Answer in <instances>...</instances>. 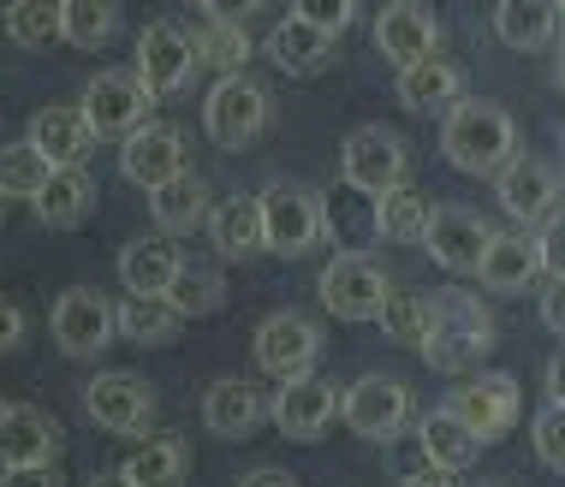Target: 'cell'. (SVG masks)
<instances>
[{"label":"cell","mask_w":565,"mask_h":487,"mask_svg":"<svg viewBox=\"0 0 565 487\" xmlns=\"http://www.w3.org/2000/svg\"><path fill=\"white\" fill-rule=\"evenodd\" d=\"M119 36V0H60V42L72 48H108Z\"/></svg>","instance_id":"836d02e7"},{"label":"cell","mask_w":565,"mask_h":487,"mask_svg":"<svg viewBox=\"0 0 565 487\" xmlns=\"http://www.w3.org/2000/svg\"><path fill=\"white\" fill-rule=\"evenodd\" d=\"M84 410H89V422H96V429L126 434V440H143V434H149V422H156V387H149L143 375L108 369V375L89 380Z\"/></svg>","instance_id":"9c48e42d"},{"label":"cell","mask_w":565,"mask_h":487,"mask_svg":"<svg viewBox=\"0 0 565 487\" xmlns=\"http://www.w3.org/2000/svg\"><path fill=\"white\" fill-rule=\"evenodd\" d=\"M0 487H66L60 464H19V469H0Z\"/></svg>","instance_id":"ee69618b"},{"label":"cell","mask_w":565,"mask_h":487,"mask_svg":"<svg viewBox=\"0 0 565 487\" xmlns=\"http://www.w3.org/2000/svg\"><path fill=\"white\" fill-rule=\"evenodd\" d=\"M440 155H447L458 173H500L507 161H518V126L500 101L465 96L452 101L447 119H440Z\"/></svg>","instance_id":"6da1fadb"},{"label":"cell","mask_w":565,"mask_h":487,"mask_svg":"<svg viewBox=\"0 0 565 487\" xmlns=\"http://www.w3.org/2000/svg\"><path fill=\"white\" fill-rule=\"evenodd\" d=\"M536 256H542V273H547V280H565V215H554V220L542 226Z\"/></svg>","instance_id":"b9f144b4"},{"label":"cell","mask_w":565,"mask_h":487,"mask_svg":"<svg viewBox=\"0 0 565 487\" xmlns=\"http://www.w3.org/2000/svg\"><path fill=\"white\" fill-rule=\"evenodd\" d=\"M179 268H185V256H179L173 238H131L126 250H119V285H126L131 297H167L179 280Z\"/></svg>","instance_id":"7402d4cb"},{"label":"cell","mask_w":565,"mask_h":487,"mask_svg":"<svg viewBox=\"0 0 565 487\" xmlns=\"http://www.w3.org/2000/svg\"><path fill=\"white\" fill-rule=\"evenodd\" d=\"M435 327H440L435 292L429 297H423V292H393L387 310H381V333H387L393 345H411V351H423V345L435 339Z\"/></svg>","instance_id":"d6a6232c"},{"label":"cell","mask_w":565,"mask_h":487,"mask_svg":"<svg viewBox=\"0 0 565 487\" xmlns=\"http://www.w3.org/2000/svg\"><path fill=\"white\" fill-rule=\"evenodd\" d=\"M167 297H173V310L185 315V322H196V315H215L221 303H226V273L209 268V262H185Z\"/></svg>","instance_id":"d590c367"},{"label":"cell","mask_w":565,"mask_h":487,"mask_svg":"<svg viewBox=\"0 0 565 487\" xmlns=\"http://www.w3.org/2000/svg\"><path fill=\"white\" fill-rule=\"evenodd\" d=\"M340 399L345 392L333 387L328 375H292L280 380V392H274V429L286 440H322L333 422H340Z\"/></svg>","instance_id":"8fae6325"},{"label":"cell","mask_w":565,"mask_h":487,"mask_svg":"<svg viewBox=\"0 0 565 487\" xmlns=\"http://www.w3.org/2000/svg\"><path fill=\"white\" fill-rule=\"evenodd\" d=\"M399 101L411 113H435V108H452V101H465V72L452 66V59H417V66L399 72Z\"/></svg>","instance_id":"f1b7e54d"},{"label":"cell","mask_w":565,"mask_h":487,"mask_svg":"<svg viewBox=\"0 0 565 487\" xmlns=\"http://www.w3.org/2000/svg\"><path fill=\"white\" fill-rule=\"evenodd\" d=\"M447 410H458V416H465V429L488 446V440H500V434L518 429L524 392H518L512 375H470L465 387H458L452 399H447Z\"/></svg>","instance_id":"9a60e30c"},{"label":"cell","mask_w":565,"mask_h":487,"mask_svg":"<svg viewBox=\"0 0 565 487\" xmlns=\"http://www.w3.org/2000/svg\"><path fill=\"white\" fill-rule=\"evenodd\" d=\"M209 208H215V196H209V185L191 173H179V178H167V185L149 191V215H156V226L167 238H185L196 226H209Z\"/></svg>","instance_id":"4316f807"},{"label":"cell","mask_w":565,"mask_h":487,"mask_svg":"<svg viewBox=\"0 0 565 487\" xmlns=\"http://www.w3.org/2000/svg\"><path fill=\"white\" fill-rule=\"evenodd\" d=\"M24 333H30V315H24V303L0 292V357H7V351H19V345H24Z\"/></svg>","instance_id":"7bdbcfd3"},{"label":"cell","mask_w":565,"mask_h":487,"mask_svg":"<svg viewBox=\"0 0 565 487\" xmlns=\"http://www.w3.org/2000/svg\"><path fill=\"white\" fill-rule=\"evenodd\" d=\"M84 119L96 137H119L126 143L131 131L149 126V113H156V89H149L137 72H102V78H89L84 89Z\"/></svg>","instance_id":"8992f818"},{"label":"cell","mask_w":565,"mask_h":487,"mask_svg":"<svg viewBox=\"0 0 565 487\" xmlns=\"http://www.w3.org/2000/svg\"><path fill=\"white\" fill-rule=\"evenodd\" d=\"M30 143H36L54 166H84V155L102 143V137L89 131L84 108H36L30 113Z\"/></svg>","instance_id":"cb8c5ba5"},{"label":"cell","mask_w":565,"mask_h":487,"mask_svg":"<svg viewBox=\"0 0 565 487\" xmlns=\"http://www.w3.org/2000/svg\"><path fill=\"white\" fill-rule=\"evenodd\" d=\"M0 215H7V196H0Z\"/></svg>","instance_id":"db71d44e"},{"label":"cell","mask_w":565,"mask_h":487,"mask_svg":"<svg viewBox=\"0 0 565 487\" xmlns=\"http://www.w3.org/2000/svg\"><path fill=\"white\" fill-rule=\"evenodd\" d=\"M488 244H494V226H488L477 208L440 203L435 220H429V238H423V250H429L435 268H447V273H477L482 256H488Z\"/></svg>","instance_id":"5bb4252c"},{"label":"cell","mask_w":565,"mask_h":487,"mask_svg":"<svg viewBox=\"0 0 565 487\" xmlns=\"http://www.w3.org/2000/svg\"><path fill=\"white\" fill-rule=\"evenodd\" d=\"M417 440H423V458H429L435 469H470L477 464V452H482V440L465 429V416H458V410H429V416H423V429H417Z\"/></svg>","instance_id":"f546056e"},{"label":"cell","mask_w":565,"mask_h":487,"mask_svg":"<svg viewBox=\"0 0 565 487\" xmlns=\"http://www.w3.org/2000/svg\"><path fill=\"white\" fill-rule=\"evenodd\" d=\"M375 48L393 59V66H417V59H435L440 48V19L423 0H393L387 12L375 19Z\"/></svg>","instance_id":"e0dca14e"},{"label":"cell","mask_w":565,"mask_h":487,"mask_svg":"<svg viewBox=\"0 0 565 487\" xmlns=\"http://www.w3.org/2000/svg\"><path fill=\"white\" fill-rule=\"evenodd\" d=\"M298 19H310L316 30H328V36H340L351 24V12H358V0H292Z\"/></svg>","instance_id":"60d3db41"},{"label":"cell","mask_w":565,"mask_h":487,"mask_svg":"<svg viewBox=\"0 0 565 487\" xmlns=\"http://www.w3.org/2000/svg\"><path fill=\"white\" fill-rule=\"evenodd\" d=\"M263 126H268V89L263 84H250L244 72H233V78H221L209 89L203 131L215 137L221 149H250L256 137H263Z\"/></svg>","instance_id":"ba28073f"},{"label":"cell","mask_w":565,"mask_h":487,"mask_svg":"<svg viewBox=\"0 0 565 487\" xmlns=\"http://www.w3.org/2000/svg\"><path fill=\"white\" fill-rule=\"evenodd\" d=\"M263 226H268L274 256H303V250L322 244L328 208H322V196L303 191V185H268L263 191Z\"/></svg>","instance_id":"30bf717a"},{"label":"cell","mask_w":565,"mask_h":487,"mask_svg":"<svg viewBox=\"0 0 565 487\" xmlns=\"http://www.w3.org/2000/svg\"><path fill=\"white\" fill-rule=\"evenodd\" d=\"M196 7H203V0H196Z\"/></svg>","instance_id":"680465c9"},{"label":"cell","mask_w":565,"mask_h":487,"mask_svg":"<svg viewBox=\"0 0 565 487\" xmlns=\"http://www.w3.org/2000/svg\"><path fill=\"white\" fill-rule=\"evenodd\" d=\"M559 19H565V0H559Z\"/></svg>","instance_id":"9f6ffc18"},{"label":"cell","mask_w":565,"mask_h":487,"mask_svg":"<svg viewBox=\"0 0 565 487\" xmlns=\"http://www.w3.org/2000/svg\"><path fill=\"white\" fill-rule=\"evenodd\" d=\"M536 273H542L536 238L494 232V244H488V256H482V268H477V280L488 285V292H500V297H518V292H530V285H536Z\"/></svg>","instance_id":"603a6c76"},{"label":"cell","mask_w":565,"mask_h":487,"mask_svg":"<svg viewBox=\"0 0 565 487\" xmlns=\"http://www.w3.org/2000/svg\"><path fill=\"white\" fill-rule=\"evenodd\" d=\"M0 416H7V399H0Z\"/></svg>","instance_id":"11a10c76"},{"label":"cell","mask_w":565,"mask_h":487,"mask_svg":"<svg viewBox=\"0 0 565 487\" xmlns=\"http://www.w3.org/2000/svg\"><path fill=\"white\" fill-rule=\"evenodd\" d=\"M49 327H54V345H60V351L89 362V357H102V351L119 339V303H108L96 285H66V292L54 297Z\"/></svg>","instance_id":"3957f363"},{"label":"cell","mask_w":565,"mask_h":487,"mask_svg":"<svg viewBox=\"0 0 565 487\" xmlns=\"http://www.w3.org/2000/svg\"><path fill=\"white\" fill-rule=\"evenodd\" d=\"M7 36L19 48H49V42H60V0H12Z\"/></svg>","instance_id":"f35d334b"},{"label":"cell","mask_w":565,"mask_h":487,"mask_svg":"<svg viewBox=\"0 0 565 487\" xmlns=\"http://www.w3.org/2000/svg\"><path fill=\"white\" fill-rule=\"evenodd\" d=\"M250 351H256V369H268L274 380L310 375L316 357H322V327H316L310 315H298V310H280V315H268V322L256 327Z\"/></svg>","instance_id":"7c38bea8"},{"label":"cell","mask_w":565,"mask_h":487,"mask_svg":"<svg viewBox=\"0 0 565 487\" xmlns=\"http://www.w3.org/2000/svg\"><path fill=\"white\" fill-rule=\"evenodd\" d=\"M196 54H203V66H215L221 78H233V72L250 66V36H244V24L209 19L203 30H196Z\"/></svg>","instance_id":"74e56055"},{"label":"cell","mask_w":565,"mask_h":487,"mask_svg":"<svg viewBox=\"0 0 565 487\" xmlns=\"http://www.w3.org/2000/svg\"><path fill=\"white\" fill-rule=\"evenodd\" d=\"M340 422L358 440H399L411 429V387L393 375H363L345 387L340 399Z\"/></svg>","instance_id":"52a82bcc"},{"label":"cell","mask_w":565,"mask_h":487,"mask_svg":"<svg viewBox=\"0 0 565 487\" xmlns=\"http://www.w3.org/2000/svg\"><path fill=\"white\" fill-rule=\"evenodd\" d=\"M542 327L565 339V280H547L542 285Z\"/></svg>","instance_id":"f6af8a7d"},{"label":"cell","mask_w":565,"mask_h":487,"mask_svg":"<svg viewBox=\"0 0 565 487\" xmlns=\"http://www.w3.org/2000/svg\"><path fill=\"white\" fill-rule=\"evenodd\" d=\"M470 487H512V481H470Z\"/></svg>","instance_id":"f5cc1de1"},{"label":"cell","mask_w":565,"mask_h":487,"mask_svg":"<svg viewBox=\"0 0 565 487\" xmlns=\"http://www.w3.org/2000/svg\"><path fill=\"white\" fill-rule=\"evenodd\" d=\"M405 173H411V149H405L399 131L363 126V131L345 137V149H340V178H345L351 191L387 196L393 185H405Z\"/></svg>","instance_id":"5b68a950"},{"label":"cell","mask_w":565,"mask_h":487,"mask_svg":"<svg viewBox=\"0 0 565 487\" xmlns=\"http://www.w3.org/2000/svg\"><path fill=\"white\" fill-rule=\"evenodd\" d=\"M559 0H500L494 7V36L518 54H542L559 36Z\"/></svg>","instance_id":"d4e9b609"},{"label":"cell","mask_w":565,"mask_h":487,"mask_svg":"<svg viewBox=\"0 0 565 487\" xmlns=\"http://www.w3.org/2000/svg\"><path fill=\"white\" fill-rule=\"evenodd\" d=\"M89 208H96V185H89L84 166H54L49 185L36 191V220L54 226V232H72V226H84Z\"/></svg>","instance_id":"83f0119b"},{"label":"cell","mask_w":565,"mask_h":487,"mask_svg":"<svg viewBox=\"0 0 565 487\" xmlns=\"http://www.w3.org/2000/svg\"><path fill=\"white\" fill-rule=\"evenodd\" d=\"M559 143H565V131H559Z\"/></svg>","instance_id":"6f0895ef"},{"label":"cell","mask_w":565,"mask_h":487,"mask_svg":"<svg viewBox=\"0 0 565 487\" xmlns=\"http://www.w3.org/2000/svg\"><path fill=\"white\" fill-rule=\"evenodd\" d=\"M435 220V203L417 185H393L387 196H375V232L387 244H423Z\"/></svg>","instance_id":"1f68e13d"},{"label":"cell","mask_w":565,"mask_h":487,"mask_svg":"<svg viewBox=\"0 0 565 487\" xmlns=\"http://www.w3.org/2000/svg\"><path fill=\"white\" fill-rule=\"evenodd\" d=\"M196 66H203V54H196L191 30L149 24L143 36H137V78L156 89V96H179V89H191Z\"/></svg>","instance_id":"4fadbf2b"},{"label":"cell","mask_w":565,"mask_h":487,"mask_svg":"<svg viewBox=\"0 0 565 487\" xmlns=\"http://www.w3.org/2000/svg\"><path fill=\"white\" fill-rule=\"evenodd\" d=\"M268 0H203V12L209 19H221V24H244V19H256Z\"/></svg>","instance_id":"bcb514c9"},{"label":"cell","mask_w":565,"mask_h":487,"mask_svg":"<svg viewBox=\"0 0 565 487\" xmlns=\"http://www.w3.org/2000/svg\"><path fill=\"white\" fill-rule=\"evenodd\" d=\"M185 327V315L173 310V297H131L119 303V339L131 345H167L173 333Z\"/></svg>","instance_id":"e575fe53"},{"label":"cell","mask_w":565,"mask_h":487,"mask_svg":"<svg viewBox=\"0 0 565 487\" xmlns=\"http://www.w3.org/2000/svg\"><path fill=\"white\" fill-rule=\"evenodd\" d=\"M530 440H536V458L565 476V404H547L536 416V429H530Z\"/></svg>","instance_id":"ab89813d"},{"label":"cell","mask_w":565,"mask_h":487,"mask_svg":"<svg viewBox=\"0 0 565 487\" xmlns=\"http://www.w3.org/2000/svg\"><path fill=\"white\" fill-rule=\"evenodd\" d=\"M119 173H126L131 185H143V191L179 178L185 173V137H179L173 126H156V119H149L143 131H131L126 143H119Z\"/></svg>","instance_id":"ac0fdd59"},{"label":"cell","mask_w":565,"mask_h":487,"mask_svg":"<svg viewBox=\"0 0 565 487\" xmlns=\"http://www.w3.org/2000/svg\"><path fill=\"white\" fill-rule=\"evenodd\" d=\"M547 404H565V351L547 362Z\"/></svg>","instance_id":"c3c4849f"},{"label":"cell","mask_w":565,"mask_h":487,"mask_svg":"<svg viewBox=\"0 0 565 487\" xmlns=\"http://www.w3.org/2000/svg\"><path fill=\"white\" fill-rule=\"evenodd\" d=\"M60 452H66V434H60V422L49 410L36 404H7V416H0V464L19 469V464H60Z\"/></svg>","instance_id":"d6986e66"},{"label":"cell","mask_w":565,"mask_h":487,"mask_svg":"<svg viewBox=\"0 0 565 487\" xmlns=\"http://www.w3.org/2000/svg\"><path fill=\"white\" fill-rule=\"evenodd\" d=\"M209 244L226 256V262H250V256L268 250V226H263V196H221L209 208Z\"/></svg>","instance_id":"ffe728a7"},{"label":"cell","mask_w":565,"mask_h":487,"mask_svg":"<svg viewBox=\"0 0 565 487\" xmlns=\"http://www.w3.org/2000/svg\"><path fill=\"white\" fill-rule=\"evenodd\" d=\"M203 422H209V434H221V440H244V434L263 429V422H274V399H263L250 380L226 375L203 392Z\"/></svg>","instance_id":"44dd1931"},{"label":"cell","mask_w":565,"mask_h":487,"mask_svg":"<svg viewBox=\"0 0 565 487\" xmlns=\"http://www.w3.org/2000/svg\"><path fill=\"white\" fill-rule=\"evenodd\" d=\"M440 303V327L435 339L423 345V362H429L435 375H465L470 362H482L494 351V315H488L482 297L470 292H435Z\"/></svg>","instance_id":"7a4b0ae2"},{"label":"cell","mask_w":565,"mask_h":487,"mask_svg":"<svg viewBox=\"0 0 565 487\" xmlns=\"http://www.w3.org/2000/svg\"><path fill=\"white\" fill-rule=\"evenodd\" d=\"M268 59H274L280 72H292V78H303V72H316V66H328V59H333V36L292 12V19L274 24V36H268Z\"/></svg>","instance_id":"4dcf8cb0"},{"label":"cell","mask_w":565,"mask_h":487,"mask_svg":"<svg viewBox=\"0 0 565 487\" xmlns=\"http://www.w3.org/2000/svg\"><path fill=\"white\" fill-rule=\"evenodd\" d=\"M554 78H559V89H565V48H559V66H554Z\"/></svg>","instance_id":"816d5d0a"},{"label":"cell","mask_w":565,"mask_h":487,"mask_svg":"<svg viewBox=\"0 0 565 487\" xmlns=\"http://www.w3.org/2000/svg\"><path fill=\"white\" fill-rule=\"evenodd\" d=\"M191 469V446L179 434H143L137 446L126 452V464H119V476L131 487H179Z\"/></svg>","instance_id":"484cf974"},{"label":"cell","mask_w":565,"mask_h":487,"mask_svg":"<svg viewBox=\"0 0 565 487\" xmlns=\"http://www.w3.org/2000/svg\"><path fill=\"white\" fill-rule=\"evenodd\" d=\"M49 173H54V161L42 155L30 137L12 149H0V196H30V203H36V191L49 185Z\"/></svg>","instance_id":"8d00e7d4"},{"label":"cell","mask_w":565,"mask_h":487,"mask_svg":"<svg viewBox=\"0 0 565 487\" xmlns=\"http://www.w3.org/2000/svg\"><path fill=\"white\" fill-rule=\"evenodd\" d=\"M494 196H500V208H507L518 226H530V220H554L565 185H559V173L547 161L518 155V161H507L494 173Z\"/></svg>","instance_id":"2e32d148"},{"label":"cell","mask_w":565,"mask_h":487,"mask_svg":"<svg viewBox=\"0 0 565 487\" xmlns=\"http://www.w3.org/2000/svg\"><path fill=\"white\" fill-rule=\"evenodd\" d=\"M316 292H322L328 315H340V322H381L393 285H387V268H381L375 256L345 250V256H333V262H328V273H322Z\"/></svg>","instance_id":"277c9868"},{"label":"cell","mask_w":565,"mask_h":487,"mask_svg":"<svg viewBox=\"0 0 565 487\" xmlns=\"http://www.w3.org/2000/svg\"><path fill=\"white\" fill-rule=\"evenodd\" d=\"M238 487H298V481L286 476V469H250V476H244Z\"/></svg>","instance_id":"681fc988"},{"label":"cell","mask_w":565,"mask_h":487,"mask_svg":"<svg viewBox=\"0 0 565 487\" xmlns=\"http://www.w3.org/2000/svg\"><path fill=\"white\" fill-rule=\"evenodd\" d=\"M84 487H131V481H126V476H89Z\"/></svg>","instance_id":"f907efd6"},{"label":"cell","mask_w":565,"mask_h":487,"mask_svg":"<svg viewBox=\"0 0 565 487\" xmlns=\"http://www.w3.org/2000/svg\"><path fill=\"white\" fill-rule=\"evenodd\" d=\"M399 487H458V476H452V469H411V476L399 481Z\"/></svg>","instance_id":"7dc6e473"}]
</instances>
